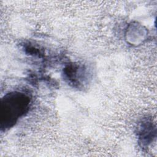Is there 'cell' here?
Listing matches in <instances>:
<instances>
[{
    "mask_svg": "<svg viewBox=\"0 0 157 157\" xmlns=\"http://www.w3.org/2000/svg\"><path fill=\"white\" fill-rule=\"evenodd\" d=\"M30 102V98L23 92L13 91L6 94L1 99V129H6L13 126L27 112Z\"/></svg>",
    "mask_w": 157,
    "mask_h": 157,
    "instance_id": "1",
    "label": "cell"
}]
</instances>
